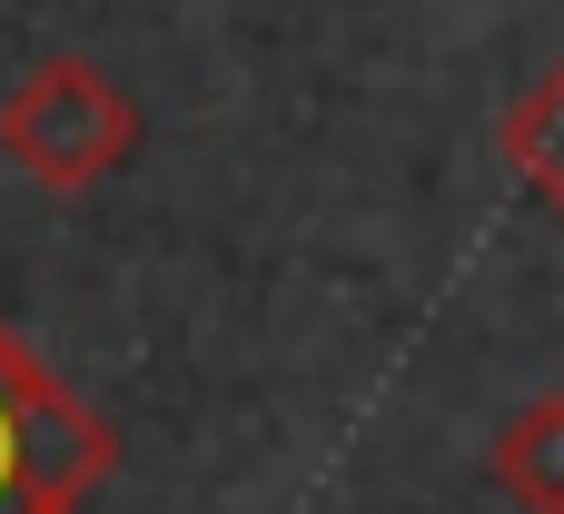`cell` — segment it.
Listing matches in <instances>:
<instances>
[{
	"label": "cell",
	"instance_id": "obj_2",
	"mask_svg": "<svg viewBox=\"0 0 564 514\" xmlns=\"http://www.w3.org/2000/svg\"><path fill=\"white\" fill-rule=\"evenodd\" d=\"M0 158L40 188H99L139 158V99L99 69V59H40L10 99H0Z\"/></svg>",
	"mask_w": 564,
	"mask_h": 514
},
{
	"label": "cell",
	"instance_id": "obj_3",
	"mask_svg": "<svg viewBox=\"0 0 564 514\" xmlns=\"http://www.w3.org/2000/svg\"><path fill=\"white\" fill-rule=\"evenodd\" d=\"M486 475H496L525 514H564V386L535 396V406H516V416L496 426Z\"/></svg>",
	"mask_w": 564,
	"mask_h": 514
},
{
	"label": "cell",
	"instance_id": "obj_1",
	"mask_svg": "<svg viewBox=\"0 0 564 514\" xmlns=\"http://www.w3.org/2000/svg\"><path fill=\"white\" fill-rule=\"evenodd\" d=\"M119 466L99 406H79L10 327H0V514H79Z\"/></svg>",
	"mask_w": 564,
	"mask_h": 514
},
{
	"label": "cell",
	"instance_id": "obj_4",
	"mask_svg": "<svg viewBox=\"0 0 564 514\" xmlns=\"http://www.w3.org/2000/svg\"><path fill=\"white\" fill-rule=\"evenodd\" d=\"M496 139H506V168H516V178H525V188L564 218V59L525 89V99H516V109H506V129H496Z\"/></svg>",
	"mask_w": 564,
	"mask_h": 514
}]
</instances>
